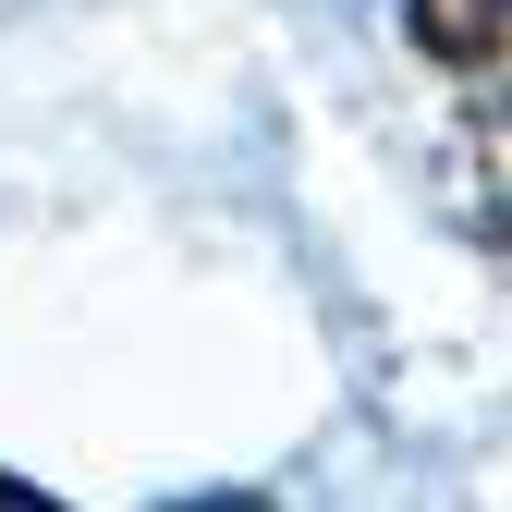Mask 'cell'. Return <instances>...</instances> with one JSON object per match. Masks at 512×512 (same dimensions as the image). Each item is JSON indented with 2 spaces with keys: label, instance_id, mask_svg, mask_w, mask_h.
I'll list each match as a JSON object with an SVG mask.
<instances>
[{
  "label": "cell",
  "instance_id": "cell-1",
  "mask_svg": "<svg viewBox=\"0 0 512 512\" xmlns=\"http://www.w3.org/2000/svg\"><path fill=\"white\" fill-rule=\"evenodd\" d=\"M452 220L512 256V86H476V98H464V135H452Z\"/></svg>",
  "mask_w": 512,
  "mask_h": 512
},
{
  "label": "cell",
  "instance_id": "cell-3",
  "mask_svg": "<svg viewBox=\"0 0 512 512\" xmlns=\"http://www.w3.org/2000/svg\"><path fill=\"white\" fill-rule=\"evenodd\" d=\"M0 512H49V500H37V488H13V476H0Z\"/></svg>",
  "mask_w": 512,
  "mask_h": 512
},
{
  "label": "cell",
  "instance_id": "cell-2",
  "mask_svg": "<svg viewBox=\"0 0 512 512\" xmlns=\"http://www.w3.org/2000/svg\"><path fill=\"white\" fill-rule=\"evenodd\" d=\"M403 37L439 74H500L512 61V0H403Z\"/></svg>",
  "mask_w": 512,
  "mask_h": 512
}]
</instances>
